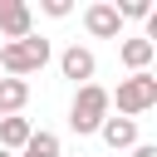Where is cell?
I'll list each match as a JSON object with an SVG mask.
<instances>
[{
  "label": "cell",
  "instance_id": "cell-6",
  "mask_svg": "<svg viewBox=\"0 0 157 157\" xmlns=\"http://www.w3.org/2000/svg\"><path fill=\"white\" fill-rule=\"evenodd\" d=\"M0 34H5V39H25V34H34V15H29L25 0H0Z\"/></svg>",
  "mask_w": 157,
  "mask_h": 157
},
{
  "label": "cell",
  "instance_id": "cell-14",
  "mask_svg": "<svg viewBox=\"0 0 157 157\" xmlns=\"http://www.w3.org/2000/svg\"><path fill=\"white\" fill-rule=\"evenodd\" d=\"M132 157H157V142H137V147H132Z\"/></svg>",
  "mask_w": 157,
  "mask_h": 157
},
{
  "label": "cell",
  "instance_id": "cell-15",
  "mask_svg": "<svg viewBox=\"0 0 157 157\" xmlns=\"http://www.w3.org/2000/svg\"><path fill=\"white\" fill-rule=\"evenodd\" d=\"M0 157H15V152H5V147H0Z\"/></svg>",
  "mask_w": 157,
  "mask_h": 157
},
{
  "label": "cell",
  "instance_id": "cell-5",
  "mask_svg": "<svg viewBox=\"0 0 157 157\" xmlns=\"http://www.w3.org/2000/svg\"><path fill=\"white\" fill-rule=\"evenodd\" d=\"M59 69H64V78H74V83L83 88V83H93V69H98V59H93V49H83V44H69V49L59 54Z\"/></svg>",
  "mask_w": 157,
  "mask_h": 157
},
{
  "label": "cell",
  "instance_id": "cell-10",
  "mask_svg": "<svg viewBox=\"0 0 157 157\" xmlns=\"http://www.w3.org/2000/svg\"><path fill=\"white\" fill-rule=\"evenodd\" d=\"M29 132H34L29 118H20V113H15V118H0V147H5V152H20V147L29 142Z\"/></svg>",
  "mask_w": 157,
  "mask_h": 157
},
{
  "label": "cell",
  "instance_id": "cell-2",
  "mask_svg": "<svg viewBox=\"0 0 157 157\" xmlns=\"http://www.w3.org/2000/svg\"><path fill=\"white\" fill-rule=\"evenodd\" d=\"M108 108H113L108 88H103V83H83V88L74 93V103H69V128H74L78 137H88V132H98V128H103Z\"/></svg>",
  "mask_w": 157,
  "mask_h": 157
},
{
  "label": "cell",
  "instance_id": "cell-7",
  "mask_svg": "<svg viewBox=\"0 0 157 157\" xmlns=\"http://www.w3.org/2000/svg\"><path fill=\"white\" fill-rule=\"evenodd\" d=\"M103 142L113 147V152H123V147H137V118H103Z\"/></svg>",
  "mask_w": 157,
  "mask_h": 157
},
{
  "label": "cell",
  "instance_id": "cell-9",
  "mask_svg": "<svg viewBox=\"0 0 157 157\" xmlns=\"http://www.w3.org/2000/svg\"><path fill=\"white\" fill-rule=\"evenodd\" d=\"M29 103V83L25 78H0V118H15Z\"/></svg>",
  "mask_w": 157,
  "mask_h": 157
},
{
  "label": "cell",
  "instance_id": "cell-12",
  "mask_svg": "<svg viewBox=\"0 0 157 157\" xmlns=\"http://www.w3.org/2000/svg\"><path fill=\"white\" fill-rule=\"evenodd\" d=\"M113 10H118V20H147L152 15V0H118Z\"/></svg>",
  "mask_w": 157,
  "mask_h": 157
},
{
  "label": "cell",
  "instance_id": "cell-4",
  "mask_svg": "<svg viewBox=\"0 0 157 157\" xmlns=\"http://www.w3.org/2000/svg\"><path fill=\"white\" fill-rule=\"evenodd\" d=\"M83 29H88L93 39H123V20H118L113 0H93V5L83 10Z\"/></svg>",
  "mask_w": 157,
  "mask_h": 157
},
{
  "label": "cell",
  "instance_id": "cell-13",
  "mask_svg": "<svg viewBox=\"0 0 157 157\" xmlns=\"http://www.w3.org/2000/svg\"><path fill=\"white\" fill-rule=\"evenodd\" d=\"M69 10H74V5H69V0H44V15H54V20H64V15H69Z\"/></svg>",
  "mask_w": 157,
  "mask_h": 157
},
{
  "label": "cell",
  "instance_id": "cell-3",
  "mask_svg": "<svg viewBox=\"0 0 157 157\" xmlns=\"http://www.w3.org/2000/svg\"><path fill=\"white\" fill-rule=\"evenodd\" d=\"M108 98H118V113L123 118H137V113L157 108V74H128L118 83V93H108Z\"/></svg>",
  "mask_w": 157,
  "mask_h": 157
},
{
  "label": "cell",
  "instance_id": "cell-8",
  "mask_svg": "<svg viewBox=\"0 0 157 157\" xmlns=\"http://www.w3.org/2000/svg\"><path fill=\"white\" fill-rule=\"evenodd\" d=\"M118 59H123L132 74H147V64L157 59V44H147V39H123V44H118Z\"/></svg>",
  "mask_w": 157,
  "mask_h": 157
},
{
  "label": "cell",
  "instance_id": "cell-1",
  "mask_svg": "<svg viewBox=\"0 0 157 157\" xmlns=\"http://www.w3.org/2000/svg\"><path fill=\"white\" fill-rule=\"evenodd\" d=\"M49 39L44 34H25V39H10V44H0V69L10 74V78H25V74H39L44 64H49Z\"/></svg>",
  "mask_w": 157,
  "mask_h": 157
},
{
  "label": "cell",
  "instance_id": "cell-11",
  "mask_svg": "<svg viewBox=\"0 0 157 157\" xmlns=\"http://www.w3.org/2000/svg\"><path fill=\"white\" fill-rule=\"evenodd\" d=\"M20 157H59V137L54 132H29V142L20 147Z\"/></svg>",
  "mask_w": 157,
  "mask_h": 157
}]
</instances>
